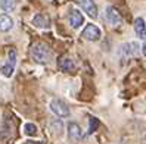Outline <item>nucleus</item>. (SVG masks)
I'll return each mask as SVG.
<instances>
[{
  "label": "nucleus",
  "instance_id": "6e6552de",
  "mask_svg": "<svg viewBox=\"0 0 146 144\" xmlns=\"http://www.w3.org/2000/svg\"><path fill=\"white\" fill-rule=\"evenodd\" d=\"M139 49H140L139 44L134 43V41H130V43H125L119 47V53L127 56V57H131V56H136L139 53Z\"/></svg>",
  "mask_w": 146,
  "mask_h": 144
},
{
  "label": "nucleus",
  "instance_id": "4468645a",
  "mask_svg": "<svg viewBox=\"0 0 146 144\" xmlns=\"http://www.w3.org/2000/svg\"><path fill=\"white\" fill-rule=\"evenodd\" d=\"M0 7L5 12H12L15 9V0H0Z\"/></svg>",
  "mask_w": 146,
  "mask_h": 144
},
{
  "label": "nucleus",
  "instance_id": "f8f14e48",
  "mask_svg": "<svg viewBox=\"0 0 146 144\" xmlns=\"http://www.w3.org/2000/svg\"><path fill=\"white\" fill-rule=\"evenodd\" d=\"M33 25L37 28H49L50 25V21H49V16L44 15V13H37L34 15L33 18Z\"/></svg>",
  "mask_w": 146,
  "mask_h": 144
},
{
  "label": "nucleus",
  "instance_id": "20e7f679",
  "mask_svg": "<svg viewBox=\"0 0 146 144\" xmlns=\"http://www.w3.org/2000/svg\"><path fill=\"white\" fill-rule=\"evenodd\" d=\"M105 18L111 27H119L123 24V16L114 6H108L105 9Z\"/></svg>",
  "mask_w": 146,
  "mask_h": 144
},
{
  "label": "nucleus",
  "instance_id": "2eb2a0df",
  "mask_svg": "<svg viewBox=\"0 0 146 144\" xmlns=\"http://www.w3.org/2000/svg\"><path fill=\"white\" fill-rule=\"evenodd\" d=\"M24 131L28 137H34V135H37V126L31 122H28V124L24 125Z\"/></svg>",
  "mask_w": 146,
  "mask_h": 144
},
{
  "label": "nucleus",
  "instance_id": "ddd939ff",
  "mask_svg": "<svg viewBox=\"0 0 146 144\" xmlns=\"http://www.w3.org/2000/svg\"><path fill=\"white\" fill-rule=\"evenodd\" d=\"M13 28V19L9 15L2 13L0 15V32H7Z\"/></svg>",
  "mask_w": 146,
  "mask_h": 144
},
{
  "label": "nucleus",
  "instance_id": "dca6fc26",
  "mask_svg": "<svg viewBox=\"0 0 146 144\" xmlns=\"http://www.w3.org/2000/svg\"><path fill=\"white\" fill-rule=\"evenodd\" d=\"M99 126V119L96 118H90V128H89V134H93L96 131V128Z\"/></svg>",
  "mask_w": 146,
  "mask_h": 144
},
{
  "label": "nucleus",
  "instance_id": "1a4fd4ad",
  "mask_svg": "<svg viewBox=\"0 0 146 144\" xmlns=\"http://www.w3.org/2000/svg\"><path fill=\"white\" fill-rule=\"evenodd\" d=\"M68 137L72 141H80L83 138V131H81L78 124H75V122L68 124Z\"/></svg>",
  "mask_w": 146,
  "mask_h": 144
},
{
  "label": "nucleus",
  "instance_id": "7ed1b4c3",
  "mask_svg": "<svg viewBox=\"0 0 146 144\" xmlns=\"http://www.w3.org/2000/svg\"><path fill=\"white\" fill-rule=\"evenodd\" d=\"M50 110H52L58 118H68L70 116V107H68V105L65 103V101L59 100V99H55L50 101Z\"/></svg>",
  "mask_w": 146,
  "mask_h": 144
},
{
  "label": "nucleus",
  "instance_id": "39448f33",
  "mask_svg": "<svg viewBox=\"0 0 146 144\" xmlns=\"http://www.w3.org/2000/svg\"><path fill=\"white\" fill-rule=\"evenodd\" d=\"M15 65H16V52L13 49H11L9 50V57H7V63L5 66H2V69H0L3 77H6V78L12 77L13 71H15Z\"/></svg>",
  "mask_w": 146,
  "mask_h": 144
},
{
  "label": "nucleus",
  "instance_id": "9b49d317",
  "mask_svg": "<svg viewBox=\"0 0 146 144\" xmlns=\"http://www.w3.org/2000/svg\"><path fill=\"white\" fill-rule=\"evenodd\" d=\"M134 32L140 40H146V22L143 18L134 19Z\"/></svg>",
  "mask_w": 146,
  "mask_h": 144
},
{
  "label": "nucleus",
  "instance_id": "9d476101",
  "mask_svg": "<svg viewBox=\"0 0 146 144\" xmlns=\"http://www.w3.org/2000/svg\"><path fill=\"white\" fill-rule=\"evenodd\" d=\"M58 68L61 69L62 72H72L75 69V63L71 57L68 56H61L58 60Z\"/></svg>",
  "mask_w": 146,
  "mask_h": 144
},
{
  "label": "nucleus",
  "instance_id": "f03ea898",
  "mask_svg": "<svg viewBox=\"0 0 146 144\" xmlns=\"http://www.w3.org/2000/svg\"><path fill=\"white\" fill-rule=\"evenodd\" d=\"M81 37L87 41H98L102 37V30L94 24H87L81 31Z\"/></svg>",
  "mask_w": 146,
  "mask_h": 144
},
{
  "label": "nucleus",
  "instance_id": "f3484780",
  "mask_svg": "<svg viewBox=\"0 0 146 144\" xmlns=\"http://www.w3.org/2000/svg\"><path fill=\"white\" fill-rule=\"evenodd\" d=\"M142 53H143V56L146 57V41H145L143 46H142Z\"/></svg>",
  "mask_w": 146,
  "mask_h": 144
},
{
  "label": "nucleus",
  "instance_id": "423d86ee",
  "mask_svg": "<svg viewBox=\"0 0 146 144\" xmlns=\"http://www.w3.org/2000/svg\"><path fill=\"white\" fill-rule=\"evenodd\" d=\"M80 7L87 13L90 18H98V6L93 0H80Z\"/></svg>",
  "mask_w": 146,
  "mask_h": 144
},
{
  "label": "nucleus",
  "instance_id": "f257e3e1",
  "mask_svg": "<svg viewBox=\"0 0 146 144\" xmlns=\"http://www.w3.org/2000/svg\"><path fill=\"white\" fill-rule=\"evenodd\" d=\"M31 56L37 63H47L52 57V50L46 43H36L31 49Z\"/></svg>",
  "mask_w": 146,
  "mask_h": 144
},
{
  "label": "nucleus",
  "instance_id": "0eeeda50",
  "mask_svg": "<svg viewBox=\"0 0 146 144\" xmlns=\"http://www.w3.org/2000/svg\"><path fill=\"white\" fill-rule=\"evenodd\" d=\"M68 21H70L71 27H72L74 30H77V28H80L81 25L84 24V16L81 15L80 11L72 9V11L70 12V16H68Z\"/></svg>",
  "mask_w": 146,
  "mask_h": 144
}]
</instances>
